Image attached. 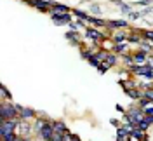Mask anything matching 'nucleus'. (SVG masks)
I'll return each instance as SVG.
<instances>
[{
    "label": "nucleus",
    "mask_w": 153,
    "mask_h": 141,
    "mask_svg": "<svg viewBox=\"0 0 153 141\" xmlns=\"http://www.w3.org/2000/svg\"><path fill=\"white\" fill-rule=\"evenodd\" d=\"M18 115H19L18 108H16V104L12 101H2V104H0V117H2V120H12Z\"/></svg>",
    "instance_id": "1"
},
{
    "label": "nucleus",
    "mask_w": 153,
    "mask_h": 141,
    "mask_svg": "<svg viewBox=\"0 0 153 141\" xmlns=\"http://www.w3.org/2000/svg\"><path fill=\"white\" fill-rule=\"evenodd\" d=\"M18 122L19 120H16V119H12V120H2V125H0V136H2V138H7V136L16 134Z\"/></svg>",
    "instance_id": "2"
},
{
    "label": "nucleus",
    "mask_w": 153,
    "mask_h": 141,
    "mask_svg": "<svg viewBox=\"0 0 153 141\" xmlns=\"http://www.w3.org/2000/svg\"><path fill=\"white\" fill-rule=\"evenodd\" d=\"M16 108H18V113H19V119H21V120H28V119H33V117L37 115L35 110L26 108V106H21V104H16Z\"/></svg>",
    "instance_id": "3"
},
{
    "label": "nucleus",
    "mask_w": 153,
    "mask_h": 141,
    "mask_svg": "<svg viewBox=\"0 0 153 141\" xmlns=\"http://www.w3.org/2000/svg\"><path fill=\"white\" fill-rule=\"evenodd\" d=\"M30 132H31V125H30L26 120H19L18 122V129H16V134L21 136V138H26Z\"/></svg>",
    "instance_id": "4"
},
{
    "label": "nucleus",
    "mask_w": 153,
    "mask_h": 141,
    "mask_svg": "<svg viewBox=\"0 0 153 141\" xmlns=\"http://www.w3.org/2000/svg\"><path fill=\"white\" fill-rule=\"evenodd\" d=\"M52 134H54V129H52V122H47L45 125H44V129L40 131V138L44 141H51V138H52Z\"/></svg>",
    "instance_id": "5"
},
{
    "label": "nucleus",
    "mask_w": 153,
    "mask_h": 141,
    "mask_svg": "<svg viewBox=\"0 0 153 141\" xmlns=\"http://www.w3.org/2000/svg\"><path fill=\"white\" fill-rule=\"evenodd\" d=\"M71 10L68 9L66 5H63V4H56L52 9H51V14L52 16H63V14H70Z\"/></svg>",
    "instance_id": "6"
},
{
    "label": "nucleus",
    "mask_w": 153,
    "mask_h": 141,
    "mask_svg": "<svg viewBox=\"0 0 153 141\" xmlns=\"http://www.w3.org/2000/svg\"><path fill=\"white\" fill-rule=\"evenodd\" d=\"M132 59H134V65L136 66H141V65H144V63L148 61V54L143 52V51H139V52L132 54Z\"/></svg>",
    "instance_id": "7"
},
{
    "label": "nucleus",
    "mask_w": 153,
    "mask_h": 141,
    "mask_svg": "<svg viewBox=\"0 0 153 141\" xmlns=\"http://www.w3.org/2000/svg\"><path fill=\"white\" fill-rule=\"evenodd\" d=\"M85 35H87L89 38H92L96 44H97V42H101V40L105 38V37H103V33H101L99 30H94V28H89V30L85 31Z\"/></svg>",
    "instance_id": "8"
},
{
    "label": "nucleus",
    "mask_w": 153,
    "mask_h": 141,
    "mask_svg": "<svg viewBox=\"0 0 153 141\" xmlns=\"http://www.w3.org/2000/svg\"><path fill=\"white\" fill-rule=\"evenodd\" d=\"M52 21H54V25H70L71 23V16L70 14H63V16H52Z\"/></svg>",
    "instance_id": "9"
},
{
    "label": "nucleus",
    "mask_w": 153,
    "mask_h": 141,
    "mask_svg": "<svg viewBox=\"0 0 153 141\" xmlns=\"http://www.w3.org/2000/svg\"><path fill=\"white\" fill-rule=\"evenodd\" d=\"M52 129H54V132H61V134H66L68 132L66 124L63 122V120H54L52 122Z\"/></svg>",
    "instance_id": "10"
},
{
    "label": "nucleus",
    "mask_w": 153,
    "mask_h": 141,
    "mask_svg": "<svg viewBox=\"0 0 153 141\" xmlns=\"http://www.w3.org/2000/svg\"><path fill=\"white\" fill-rule=\"evenodd\" d=\"M127 21L125 19H115V21H108V28H125Z\"/></svg>",
    "instance_id": "11"
},
{
    "label": "nucleus",
    "mask_w": 153,
    "mask_h": 141,
    "mask_svg": "<svg viewBox=\"0 0 153 141\" xmlns=\"http://www.w3.org/2000/svg\"><path fill=\"white\" fill-rule=\"evenodd\" d=\"M66 38L73 44V46H78V44H80V35H78V31H68Z\"/></svg>",
    "instance_id": "12"
},
{
    "label": "nucleus",
    "mask_w": 153,
    "mask_h": 141,
    "mask_svg": "<svg viewBox=\"0 0 153 141\" xmlns=\"http://www.w3.org/2000/svg\"><path fill=\"white\" fill-rule=\"evenodd\" d=\"M117 52H125L127 49H129V44H127V40H120V42H117L113 47Z\"/></svg>",
    "instance_id": "13"
},
{
    "label": "nucleus",
    "mask_w": 153,
    "mask_h": 141,
    "mask_svg": "<svg viewBox=\"0 0 153 141\" xmlns=\"http://www.w3.org/2000/svg\"><path fill=\"white\" fill-rule=\"evenodd\" d=\"M89 23L91 25H94V26H108V21H105V19H101V18H89Z\"/></svg>",
    "instance_id": "14"
},
{
    "label": "nucleus",
    "mask_w": 153,
    "mask_h": 141,
    "mask_svg": "<svg viewBox=\"0 0 153 141\" xmlns=\"http://www.w3.org/2000/svg\"><path fill=\"white\" fill-rule=\"evenodd\" d=\"M146 131H143V129H139L137 125H136V129L132 131V134L131 136H134V138H137V140H143V138H146V134H144Z\"/></svg>",
    "instance_id": "15"
},
{
    "label": "nucleus",
    "mask_w": 153,
    "mask_h": 141,
    "mask_svg": "<svg viewBox=\"0 0 153 141\" xmlns=\"http://www.w3.org/2000/svg\"><path fill=\"white\" fill-rule=\"evenodd\" d=\"M108 56H110V52H108V51H99V52L96 54V59H97V61H103V63H105L106 57H108Z\"/></svg>",
    "instance_id": "16"
},
{
    "label": "nucleus",
    "mask_w": 153,
    "mask_h": 141,
    "mask_svg": "<svg viewBox=\"0 0 153 141\" xmlns=\"http://www.w3.org/2000/svg\"><path fill=\"white\" fill-rule=\"evenodd\" d=\"M0 93H2V99H4V101H5V99H12V96L9 94V91H7L5 85H0Z\"/></svg>",
    "instance_id": "17"
},
{
    "label": "nucleus",
    "mask_w": 153,
    "mask_h": 141,
    "mask_svg": "<svg viewBox=\"0 0 153 141\" xmlns=\"http://www.w3.org/2000/svg\"><path fill=\"white\" fill-rule=\"evenodd\" d=\"M115 4L122 9V12H131V7L127 5V4H124V2H120V0H115Z\"/></svg>",
    "instance_id": "18"
},
{
    "label": "nucleus",
    "mask_w": 153,
    "mask_h": 141,
    "mask_svg": "<svg viewBox=\"0 0 153 141\" xmlns=\"http://www.w3.org/2000/svg\"><path fill=\"white\" fill-rule=\"evenodd\" d=\"M143 98L153 101V89H152V87H148V89H144V91H143Z\"/></svg>",
    "instance_id": "19"
},
{
    "label": "nucleus",
    "mask_w": 153,
    "mask_h": 141,
    "mask_svg": "<svg viewBox=\"0 0 153 141\" xmlns=\"http://www.w3.org/2000/svg\"><path fill=\"white\" fill-rule=\"evenodd\" d=\"M91 12L96 14V16H101V14H103V10H101V7H99L97 4H92V5H91Z\"/></svg>",
    "instance_id": "20"
},
{
    "label": "nucleus",
    "mask_w": 153,
    "mask_h": 141,
    "mask_svg": "<svg viewBox=\"0 0 153 141\" xmlns=\"http://www.w3.org/2000/svg\"><path fill=\"white\" fill-rule=\"evenodd\" d=\"M45 124H47L45 120H40V119H38V120H37V124H35V131H37L38 134H40V131L44 129V125H45Z\"/></svg>",
    "instance_id": "21"
},
{
    "label": "nucleus",
    "mask_w": 153,
    "mask_h": 141,
    "mask_svg": "<svg viewBox=\"0 0 153 141\" xmlns=\"http://www.w3.org/2000/svg\"><path fill=\"white\" fill-rule=\"evenodd\" d=\"M106 65L108 66H113L115 63H117V56H115V54H110V56L106 57V61H105Z\"/></svg>",
    "instance_id": "22"
},
{
    "label": "nucleus",
    "mask_w": 153,
    "mask_h": 141,
    "mask_svg": "<svg viewBox=\"0 0 153 141\" xmlns=\"http://www.w3.org/2000/svg\"><path fill=\"white\" fill-rule=\"evenodd\" d=\"M150 125H152V124L146 120V117H144V120H141V122L137 124V127H139V129H143V131H146V129H148Z\"/></svg>",
    "instance_id": "23"
},
{
    "label": "nucleus",
    "mask_w": 153,
    "mask_h": 141,
    "mask_svg": "<svg viewBox=\"0 0 153 141\" xmlns=\"http://www.w3.org/2000/svg\"><path fill=\"white\" fill-rule=\"evenodd\" d=\"M89 63H91L92 66H96V68H99V65H101V61H97L96 57H91V59H89Z\"/></svg>",
    "instance_id": "24"
},
{
    "label": "nucleus",
    "mask_w": 153,
    "mask_h": 141,
    "mask_svg": "<svg viewBox=\"0 0 153 141\" xmlns=\"http://www.w3.org/2000/svg\"><path fill=\"white\" fill-rule=\"evenodd\" d=\"M143 16V12H131V19H139Z\"/></svg>",
    "instance_id": "25"
},
{
    "label": "nucleus",
    "mask_w": 153,
    "mask_h": 141,
    "mask_svg": "<svg viewBox=\"0 0 153 141\" xmlns=\"http://www.w3.org/2000/svg\"><path fill=\"white\" fill-rule=\"evenodd\" d=\"M108 68H110V66L106 65V63H101V65H99V72H101V73H105Z\"/></svg>",
    "instance_id": "26"
},
{
    "label": "nucleus",
    "mask_w": 153,
    "mask_h": 141,
    "mask_svg": "<svg viewBox=\"0 0 153 141\" xmlns=\"http://www.w3.org/2000/svg\"><path fill=\"white\" fill-rule=\"evenodd\" d=\"M152 2H153V0H139L137 4H139V5H146V7H148V5H152Z\"/></svg>",
    "instance_id": "27"
},
{
    "label": "nucleus",
    "mask_w": 153,
    "mask_h": 141,
    "mask_svg": "<svg viewBox=\"0 0 153 141\" xmlns=\"http://www.w3.org/2000/svg\"><path fill=\"white\" fill-rule=\"evenodd\" d=\"M14 141H26V138H21V136H18V138H16Z\"/></svg>",
    "instance_id": "28"
},
{
    "label": "nucleus",
    "mask_w": 153,
    "mask_h": 141,
    "mask_svg": "<svg viewBox=\"0 0 153 141\" xmlns=\"http://www.w3.org/2000/svg\"><path fill=\"white\" fill-rule=\"evenodd\" d=\"M71 138H73V141H80V138H78V136H73V134H71Z\"/></svg>",
    "instance_id": "29"
},
{
    "label": "nucleus",
    "mask_w": 153,
    "mask_h": 141,
    "mask_svg": "<svg viewBox=\"0 0 153 141\" xmlns=\"http://www.w3.org/2000/svg\"><path fill=\"white\" fill-rule=\"evenodd\" d=\"M141 141H150V140H148V138H143V140H141Z\"/></svg>",
    "instance_id": "30"
},
{
    "label": "nucleus",
    "mask_w": 153,
    "mask_h": 141,
    "mask_svg": "<svg viewBox=\"0 0 153 141\" xmlns=\"http://www.w3.org/2000/svg\"><path fill=\"white\" fill-rule=\"evenodd\" d=\"M38 141H40V140H38Z\"/></svg>",
    "instance_id": "31"
}]
</instances>
